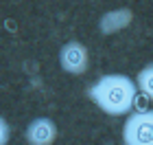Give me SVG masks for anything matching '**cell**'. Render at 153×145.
Here are the masks:
<instances>
[{"instance_id":"cell-1","label":"cell","mask_w":153,"mask_h":145,"mask_svg":"<svg viewBox=\"0 0 153 145\" xmlns=\"http://www.w3.org/2000/svg\"><path fill=\"white\" fill-rule=\"evenodd\" d=\"M88 97L105 114L123 116V114L131 112L138 90H136V84L131 77H127L123 73H109V75L99 77L88 88Z\"/></svg>"},{"instance_id":"cell-2","label":"cell","mask_w":153,"mask_h":145,"mask_svg":"<svg viewBox=\"0 0 153 145\" xmlns=\"http://www.w3.org/2000/svg\"><path fill=\"white\" fill-rule=\"evenodd\" d=\"M125 145H153V112L138 110L127 116L123 125Z\"/></svg>"},{"instance_id":"cell-3","label":"cell","mask_w":153,"mask_h":145,"mask_svg":"<svg viewBox=\"0 0 153 145\" xmlns=\"http://www.w3.org/2000/svg\"><path fill=\"white\" fill-rule=\"evenodd\" d=\"M59 66L64 73L74 75V77L85 75L90 68V51L81 42L70 40L59 48Z\"/></svg>"},{"instance_id":"cell-4","label":"cell","mask_w":153,"mask_h":145,"mask_svg":"<svg viewBox=\"0 0 153 145\" xmlns=\"http://www.w3.org/2000/svg\"><path fill=\"white\" fill-rule=\"evenodd\" d=\"M57 123L53 119H48V116H37V119H33L29 125H26V143L29 145H53L57 141Z\"/></svg>"},{"instance_id":"cell-5","label":"cell","mask_w":153,"mask_h":145,"mask_svg":"<svg viewBox=\"0 0 153 145\" xmlns=\"http://www.w3.org/2000/svg\"><path fill=\"white\" fill-rule=\"evenodd\" d=\"M131 11L129 9H116V11H109L101 18V31L103 33H114L118 29H125L129 22H131Z\"/></svg>"},{"instance_id":"cell-6","label":"cell","mask_w":153,"mask_h":145,"mask_svg":"<svg viewBox=\"0 0 153 145\" xmlns=\"http://www.w3.org/2000/svg\"><path fill=\"white\" fill-rule=\"evenodd\" d=\"M151 75H153V66L147 64L140 73H138V79L134 81V84H136V90L142 92L144 97H153V84H151L153 77H151Z\"/></svg>"},{"instance_id":"cell-7","label":"cell","mask_w":153,"mask_h":145,"mask_svg":"<svg viewBox=\"0 0 153 145\" xmlns=\"http://www.w3.org/2000/svg\"><path fill=\"white\" fill-rule=\"evenodd\" d=\"M9 139H11V128H9V123H7V119L0 114V145H7Z\"/></svg>"}]
</instances>
